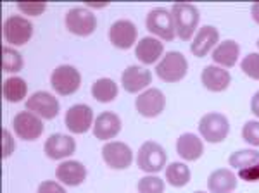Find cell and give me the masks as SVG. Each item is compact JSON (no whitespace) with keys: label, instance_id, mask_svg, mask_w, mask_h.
Segmentation results:
<instances>
[{"label":"cell","instance_id":"cell-1","mask_svg":"<svg viewBox=\"0 0 259 193\" xmlns=\"http://www.w3.org/2000/svg\"><path fill=\"white\" fill-rule=\"evenodd\" d=\"M171 14H173L175 29H177V36L183 41H189L194 36L195 29L199 24V9L194 4L189 2H175L171 7Z\"/></svg>","mask_w":259,"mask_h":193},{"label":"cell","instance_id":"cell-2","mask_svg":"<svg viewBox=\"0 0 259 193\" xmlns=\"http://www.w3.org/2000/svg\"><path fill=\"white\" fill-rule=\"evenodd\" d=\"M187 71H189V62L180 52H168L156 66V74L166 83H177L183 79Z\"/></svg>","mask_w":259,"mask_h":193},{"label":"cell","instance_id":"cell-3","mask_svg":"<svg viewBox=\"0 0 259 193\" xmlns=\"http://www.w3.org/2000/svg\"><path fill=\"white\" fill-rule=\"evenodd\" d=\"M199 131L202 138L209 143H220L230 133V123L228 119L220 112H209L202 116L199 121Z\"/></svg>","mask_w":259,"mask_h":193},{"label":"cell","instance_id":"cell-4","mask_svg":"<svg viewBox=\"0 0 259 193\" xmlns=\"http://www.w3.org/2000/svg\"><path fill=\"white\" fill-rule=\"evenodd\" d=\"M166 152L156 141H145L142 143L137 154V166L144 173H159L166 166Z\"/></svg>","mask_w":259,"mask_h":193},{"label":"cell","instance_id":"cell-5","mask_svg":"<svg viewBox=\"0 0 259 193\" xmlns=\"http://www.w3.org/2000/svg\"><path fill=\"white\" fill-rule=\"evenodd\" d=\"M145 26L152 35L159 36L166 41L175 40V36H177L173 14H171V11L162 9V7H157V9H152L149 12L147 19H145Z\"/></svg>","mask_w":259,"mask_h":193},{"label":"cell","instance_id":"cell-6","mask_svg":"<svg viewBox=\"0 0 259 193\" xmlns=\"http://www.w3.org/2000/svg\"><path fill=\"white\" fill-rule=\"evenodd\" d=\"M50 83H52V88L59 95H73L74 91H78V88L81 85L80 71L74 66L62 64L59 68H56V71L52 73Z\"/></svg>","mask_w":259,"mask_h":193},{"label":"cell","instance_id":"cell-7","mask_svg":"<svg viewBox=\"0 0 259 193\" xmlns=\"http://www.w3.org/2000/svg\"><path fill=\"white\" fill-rule=\"evenodd\" d=\"M66 28L73 35L78 36H89L97 28V18L92 11L87 7H73L66 14Z\"/></svg>","mask_w":259,"mask_h":193},{"label":"cell","instance_id":"cell-8","mask_svg":"<svg viewBox=\"0 0 259 193\" xmlns=\"http://www.w3.org/2000/svg\"><path fill=\"white\" fill-rule=\"evenodd\" d=\"M4 36L7 43L21 47L33 36V24L23 16H9L4 23Z\"/></svg>","mask_w":259,"mask_h":193},{"label":"cell","instance_id":"cell-9","mask_svg":"<svg viewBox=\"0 0 259 193\" xmlns=\"http://www.w3.org/2000/svg\"><path fill=\"white\" fill-rule=\"evenodd\" d=\"M102 159L112 169H126L133 162V152L123 141H107L102 147Z\"/></svg>","mask_w":259,"mask_h":193},{"label":"cell","instance_id":"cell-10","mask_svg":"<svg viewBox=\"0 0 259 193\" xmlns=\"http://www.w3.org/2000/svg\"><path fill=\"white\" fill-rule=\"evenodd\" d=\"M12 128H14V133L19 138L26 141L36 140L41 133H44V124H41V119L33 112H18L14 116V121H12Z\"/></svg>","mask_w":259,"mask_h":193},{"label":"cell","instance_id":"cell-11","mask_svg":"<svg viewBox=\"0 0 259 193\" xmlns=\"http://www.w3.org/2000/svg\"><path fill=\"white\" fill-rule=\"evenodd\" d=\"M135 107L140 116L144 117H156L159 116L166 107V96L157 88H149L144 93L139 95Z\"/></svg>","mask_w":259,"mask_h":193},{"label":"cell","instance_id":"cell-12","mask_svg":"<svg viewBox=\"0 0 259 193\" xmlns=\"http://www.w3.org/2000/svg\"><path fill=\"white\" fill-rule=\"evenodd\" d=\"M64 123L71 133H76V135L87 133L92 128V123H94V111L85 104H76V106L68 109Z\"/></svg>","mask_w":259,"mask_h":193},{"label":"cell","instance_id":"cell-13","mask_svg":"<svg viewBox=\"0 0 259 193\" xmlns=\"http://www.w3.org/2000/svg\"><path fill=\"white\" fill-rule=\"evenodd\" d=\"M139 31L137 26L128 19H119L116 23H112V26L109 29V40L116 49H123L128 50L135 45Z\"/></svg>","mask_w":259,"mask_h":193},{"label":"cell","instance_id":"cell-14","mask_svg":"<svg viewBox=\"0 0 259 193\" xmlns=\"http://www.w3.org/2000/svg\"><path fill=\"white\" fill-rule=\"evenodd\" d=\"M26 109L44 119H54L59 112V102L49 91H36L26 100Z\"/></svg>","mask_w":259,"mask_h":193},{"label":"cell","instance_id":"cell-15","mask_svg":"<svg viewBox=\"0 0 259 193\" xmlns=\"http://www.w3.org/2000/svg\"><path fill=\"white\" fill-rule=\"evenodd\" d=\"M150 81H152V73L145 68H140V66H128L123 71V76H121L123 88L128 93L142 91L150 85Z\"/></svg>","mask_w":259,"mask_h":193},{"label":"cell","instance_id":"cell-16","mask_svg":"<svg viewBox=\"0 0 259 193\" xmlns=\"http://www.w3.org/2000/svg\"><path fill=\"white\" fill-rule=\"evenodd\" d=\"M44 150H45V154H47V157L54 159V161H61V159H66L74 154L76 143H74V140L71 136L56 133V135H50L47 138V141H45V145H44Z\"/></svg>","mask_w":259,"mask_h":193},{"label":"cell","instance_id":"cell-17","mask_svg":"<svg viewBox=\"0 0 259 193\" xmlns=\"http://www.w3.org/2000/svg\"><path fill=\"white\" fill-rule=\"evenodd\" d=\"M121 131V119L116 112H102L94 121V136L97 140H112Z\"/></svg>","mask_w":259,"mask_h":193},{"label":"cell","instance_id":"cell-18","mask_svg":"<svg viewBox=\"0 0 259 193\" xmlns=\"http://www.w3.org/2000/svg\"><path fill=\"white\" fill-rule=\"evenodd\" d=\"M220 40V31L214 26H202L192 41V54L195 57H206Z\"/></svg>","mask_w":259,"mask_h":193},{"label":"cell","instance_id":"cell-19","mask_svg":"<svg viewBox=\"0 0 259 193\" xmlns=\"http://www.w3.org/2000/svg\"><path fill=\"white\" fill-rule=\"evenodd\" d=\"M200 81H202V85L209 91H223L230 86L232 76H230L227 69L212 64L204 68L202 74H200Z\"/></svg>","mask_w":259,"mask_h":193},{"label":"cell","instance_id":"cell-20","mask_svg":"<svg viewBox=\"0 0 259 193\" xmlns=\"http://www.w3.org/2000/svg\"><path fill=\"white\" fill-rule=\"evenodd\" d=\"M56 178L61 183L68 184V186H78L85 181L87 178V167L78 161H66L57 166Z\"/></svg>","mask_w":259,"mask_h":193},{"label":"cell","instance_id":"cell-21","mask_svg":"<svg viewBox=\"0 0 259 193\" xmlns=\"http://www.w3.org/2000/svg\"><path fill=\"white\" fill-rule=\"evenodd\" d=\"M240 56V47L235 40H225L212 50V61L220 68H233Z\"/></svg>","mask_w":259,"mask_h":193},{"label":"cell","instance_id":"cell-22","mask_svg":"<svg viewBox=\"0 0 259 193\" xmlns=\"http://www.w3.org/2000/svg\"><path fill=\"white\" fill-rule=\"evenodd\" d=\"M177 152L185 161H197L204 154V143L194 133H183L177 140Z\"/></svg>","mask_w":259,"mask_h":193},{"label":"cell","instance_id":"cell-23","mask_svg":"<svg viewBox=\"0 0 259 193\" xmlns=\"http://www.w3.org/2000/svg\"><path fill=\"white\" fill-rule=\"evenodd\" d=\"M162 52H164V43L157 38H150V36L142 38L139 43H137V49H135L137 59H139L142 64H147V66L159 61Z\"/></svg>","mask_w":259,"mask_h":193},{"label":"cell","instance_id":"cell-24","mask_svg":"<svg viewBox=\"0 0 259 193\" xmlns=\"http://www.w3.org/2000/svg\"><path fill=\"white\" fill-rule=\"evenodd\" d=\"M207 188L211 193H232L237 188V176L232 169H216L207 178Z\"/></svg>","mask_w":259,"mask_h":193},{"label":"cell","instance_id":"cell-25","mask_svg":"<svg viewBox=\"0 0 259 193\" xmlns=\"http://www.w3.org/2000/svg\"><path fill=\"white\" fill-rule=\"evenodd\" d=\"M2 93H4V99L7 102H12V104H18L21 100L26 96L28 93V85L23 78L19 76H12L9 79L4 81V86H2Z\"/></svg>","mask_w":259,"mask_h":193},{"label":"cell","instance_id":"cell-26","mask_svg":"<svg viewBox=\"0 0 259 193\" xmlns=\"http://www.w3.org/2000/svg\"><path fill=\"white\" fill-rule=\"evenodd\" d=\"M92 95L102 104L112 102L118 96V85L111 78H100L92 85Z\"/></svg>","mask_w":259,"mask_h":193},{"label":"cell","instance_id":"cell-27","mask_svg":"<svg viewBox=\"0 0 259 193\" xmlns=\"http://www.w3.org/2000/svg\"><path fill=\"white\" fill-rule=\"evenodd\" d=\"M192 178L190 169L183 162H173L166 167V181L175 188H182L185 184H189Z\"/></svg>","mask_w":259,"mask_h":193},{"label":"cell","instance_id":"cell-28","mask_svg":"<svg viewBox=\"0 0 259 193\" xmlns=\"http://www.w3.org/2000/svg\"><path fill=\"white\" fill-rule=\"evenodd\" d=\"M259 162V152L254 149L250 150H239L228 157V164L235 169H247V167L257 164Z\"/></svg>","mask_w":259,"mask_h":193},{"label":"cell","instance_id":"cell-29","mask_svg":"<svg viewBox=\"0 0 259 193\" xmlns=\"http://www.w3.org/2000/svg\"><path fill=\"white\" fill-rule=\"evenodd\" d=\"M24 62L23 57L18 50L11 49V47H4L2 49V69L6 73H18L23 69Z\"/></svg>","mask_w":259,"mask_h":193},{"label":"cell","instance_id":"cell-30","mask_svg":"<svg viewBox=\"0 0 259 193\" xmlns=\"http://www.w3.org/2000/svg\"><path fill=\"white\" fill-rule=\"evenodd\" d=\"M166 184L157 176H145L139 181V191L140 193H164Z\"/></svg>","mask_w":259,"mask_h":193},{"label":"cell","instance_id":"cell-31","mask_svg":"<svg viewBox=\"0 0 259 193\" xmlns=\"http://www.w3.org/2000/svg\"><path fill=\"white\" fill-rule=\"evenodd\" d=\"M240 69L247 74L249 78L259 79V54L252 52L249 56H245L240 62Z\"/></svg>","mask_w":259,"mask_h":193},{"label":"cell","instance_id":"cell-32","mask_svg":"<svg viewBox=\"0 0 259 193\" xmlns=\"http://www.w3.org/2000/svg\"><path fill=\"white\" fill-rule=\"evenodd\" d=\"M242 138L249 145L259 147V121H247L242 128Z\"/></svg>","mask_w":259,"mask_h":193},{"label":"cell","instance_id":"cell-33","mask_svg":"<svg viewBox=\"0 0 259 193\" xmlns=\"http://www.w3.org/2000/svg\"><path fill=\"white\" fill-rule=\"evenodd\" d=\"M18 9L21 12H24L26 16H40L41 12L47 9V4H45V2H35V0H30V2L19 0V2H18Z\"/></svg>","mask_w":259,"mask_h":193},{"label":"cell","instance_id":"cell-34","mask_svg":"<svg viewBox=\"0 0 259 193\" xmlns=\"http://www.w3.org/2000/svg\"><path fill=\"white\" fill-rule=\"evenodd\" d=\"M239 178L245 179V181H259V162L247 167V169H240Z\"/></svg>","mask_w":259,"mask_h":193},{"label":"cell","instance_id":"cell-35","mask_svg":"<svg viewBox=\"0 0 259 193\" xmlns=\"http://www.w3.org/2000/svg\"><path fill=\"white\" fill-rule=\"evenodd\" d=\"M38 193H66V190L57 181H41Z\"/></svg>","mask_w":259,"mask_h":193},{"label":"cell","instance_id":"cell-36","mask_svg":"<svg viewBox=\"0 0 259 193\" xmlns=\"http://www.w3.org/2000/svg\"><path fill=\"white\" fill-rule=\"evenodd\" d=\"M2 136H4V149H2V157H9L14 152V140L9 135L7 129H2Z\"/></svg>","mask_w":259,"mask_h":193},{"label":"cell","instance_id":"cell-37","mask_svg":"<svg viewBox=\"0 0 259 193\" xmlns=\"http://www.w3.org/2000/svg\"><path fill=\"white\" fill-rule=\"evenodd\" d=\"M250 111H252L254 116L259 117V91H256L252 96V100H250Z\"/></svg>","mask_w":259,"mask_h":193},{"label":"cell","instance_id":"cell-38","mask_svg":"<svg viewBox=\"0 0 259 193\" xmlns=\"http://www.w3.org/2000/svg\"><path fill=\"white\" fill-rule=\"evenodd\" d=\"M250 14H252V19L259 24V2L252 4V7H250Z\"/></svg>","mask_w":259,"mask_h":193},{"label":"cell","instance_id":"cell-39","mask_svg":"<svg viewBox=\"0 0 259 193\" xmlns=\"http://www.w3.org/2000/svg\"><path fill=\"white\" fill-rule=\"evenodd\" d=\"M87 6H89V7H106V6H109V2H102V4H94V2H87Z\"/></svg>","mask_w":259,"mask_h":193},{"label":"cell","instance_id":"cell-40","mask_svg":"<svg viewBox=\"0 0 259 193\" xmlns=\"http://www.w3.org/2000/svg\"><path fill=\"white\" fill-rule=\"evenodd\" d=\"M194 193H206V191H194Z\"/></svg>","mask_w":259,"mask_h":193},{"label":"cell","instance_id":"cell-41","mask_svg":"<svg viewBox=\"0 0 259 193\" xmlns=\"http://www.w3.org/2000/svg\"><path fill=\"white\" fill-rule=\"evenodd\" d=\"M257 47H259V40H257Z\"/></svg>","mask_w":259,"mask_h":193}]
</instances>
